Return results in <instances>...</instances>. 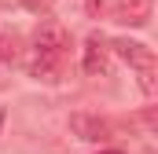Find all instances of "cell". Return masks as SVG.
I'll return each instance as SVG.
<instances>
[{
    "label": "cell",
    "mask_w": 158,
    "mask_h": 154,
    "mask_svg": "<svg viewBox=\"0 0 158 154\" xmlns=\"http://www.w3.org/2000/svg\"><path fill=\"white\" fill-rule=\"evenodd\" d=\"M70 30L63 22H40L37 33H33V44L26 48V70L33 81H59L63 77V66L70 59Z\"/></svg>",
    "instance_id": "6da1fadb"
},
{
    "label": "cell",
    "mask_w": 158,
    "mask_h": 154,
    "mask_svg": "<svg viewBox=\"0 0 158 154\" xmlns=\"http://www.w3.org/2000/svg\"><path fill=\"white\" fill-rule=\"evenodd\" d=\"M107 48H110L118 59H125V63L136 70V77H140V88L151 95V92H155V74H158V59H155V51H151L147 44H140V40H129V37L110 40Z\"/></svg>",
    "instance_id": "7a4b0ae2"
},
{
    "label": "cell",
    "mask_w": 158,
    "mask_h": 154,
    "mask_svg": "<svg viewBox=\"0 0 158 154\" xmlns=\"http://www.w3.org/2000/svg\"><path fill=\"white\" fill-rule=\"evenodd\" d=\"M70 132L85 140V143H107V140H114V128H110V121L99 114H70Z\"/></svg>",
    "instance_id": "3957f363"
},
{
    "label": "cell",
    "mask_w": 158,
    "mask_h": 154,
    "mask_svg": "<svg viewBox=\"0 0 158 154\" xmlns=\"http://www.w3.org/2000/svg\"><path fill=\"white\" fill-rule=\"evenodd\" d=\"M151 11H155V0H114L110 4V18L121 22V26H147V18H151Z\"/></svg>",
    "instance_id": "277c9868"
},
{
    "label": "cell",
    "mask_w": 158,
    "mask_h": 154,
    "mask_svg": "<svg viewBox=\"0 0 158 154\" xmlns=\"http://www.w3.org/2000/svg\"><path fill=\"white\" fill-rule=\"evenodd\" d=\"M81 66H85L88 77H107V70H110V48H107L103 37H88L85 40V48H81Z\"/></svg>",
    "instance_id": "5b68a950"
},
{
    "label": "cell",
    "mask_w": 158,
    "mask_h": 154,
    "mask_svg": "<svg viewBox=\"0 0 158 154\" xmlns=\"http://www.w3.org/2000/svg\"><path fill=\"white\" fill-rule=\"evenodd\" d=\"M26 55V40L19 30H4L0 33V66H11V63H19Z\"/></svg>",
    "instance_id": "8992f818"
},
{
    "label": "cell",
    "mask_w": 158,
    "mask_h": 154,
    "mask_svg": "<svg viewBox=\"0 0 158 154\" xmlns=\"http://www.w3.org/2000/svg\"><path fill=\"white\" fill-rule=\"evenodd\" d=\"M85 11H88V18H103L110 7H107V0H85Z\"/></svg>",
    "instance_id": "52a82bcc"
},
{
    "label": "cell",
    "mask_w": 158,
    "mask_h": 154,
    "mask_svg": "<svg viewBox=\"0 0 158 154\" xmlns=\"http://www.w3.org/2000/svg\"><path fill=\"white\" fill-rule=\"evenodd\" d=\"M4 117H7V110H4V107H0V128H4Z\"/></svg>",
    "instance_id": "ba28073f"
},
{
    "label": "cell",
    "mask_w": 158,
    "mask_h": 154,
    "mask_svg": "<svg viewBox=\"0 0 158 154\" xmlns=\"http://www.w3.org/2000/svg\"><path fill=\"white\" fill-rule=\"evenodd\" d=\"M99 154H121V151H114V147H110V151H99Z\"/></svg>",
    "instance_id": "9c48e42d"
}]
</instances>
